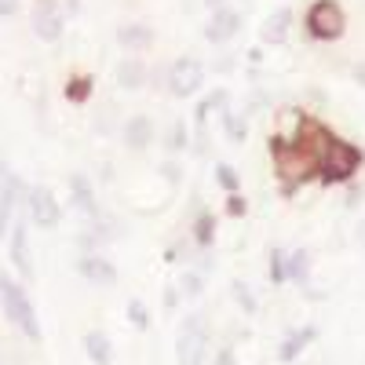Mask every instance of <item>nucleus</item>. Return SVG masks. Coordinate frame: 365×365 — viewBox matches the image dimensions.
I'll return each instance as SVG.
<instances>
[{
	"label": "nucleus",
	"instance_id": "obj_1",
	"mask_svg": "<svg viewBox=\"0 0 365 365\" xmlns=\"http://www.w3.org/2000/svg\"><path fill=\"white\" fill-rule=\"evenodd\" d=\"M361 165V150L347 139H336V135H325L322 139V150H318V168H322V179L325 182H344L358 172Z\"/></svg>",
	"mask_w": 365,
	"mask_h": 365
},
{
	"label": "nucleus",
	"instance_id": "obj_2",
	"mask_svg": "<svg viewBox=\"0 0 365 365\" xmlns=\"http://www.w3.org/2000/svg\"><path fill=\"white\" fill-rule=\"evenodd\" d=\"M0 307H4V314L22 329L26 340H41V322L34 314V303H29V296L22 292V285L11 282L4 270H0Z\"/></svg>",
	"mask_w": 365,
	"mask_h": 365
},
{
	"label": "nucleus",
	"instance_id": "obj_3",
	"mask_svg": "<svg viewBox=\"0 0 365 365\" xmlns=\"http://www.w3.org/2000/svg\"><path fill=\"white\" fill-rule=\"evenodd\" d=\"M303 22H307V34L314 41H340L344 29H347V15L336 0H314Z\"/></svg>",
	"mask_w": 365,
	"mask_h": 365
},
{
	"label": "nucleus",
	"instance_id": "obj_4",
	"mask_svg": "<svg viewBox=\"0 0 365 365\" xmlns=\"http://www.w3.org/2000/svg\"><path fill=\"white\" fill-rule=\"evenodd\" d=\"M208 351V325L201 314H190L179 325V340H175V358L179 365H201Z\"/></svg>",
	"mask_w": 365,
	"mask_h": 365
},
{
	"label": "nucleus",
	"instance_id": "obj_5",
	"mask_svg": "<svg viewBox=\"0 0 365 365\" xmlns=\"http://www.w3.org/2000/svg\"><path fill=\"white\" fill-rule=\"evenodd\" d=\"M205 84V66L197 63V58H175V63L168 66V91L175 99H190L194 91H201Z\"/></svg>",
	"mask_w": 365,
	"mask_h": 365
},
{
	"label": "nucleus",
	"instance_id": "obj_6",
	"mask_svg": "<svg viewBox=\"0 0 365 365\" xmlns=\"http://www.w3.org/2000/svg\"><path fill=\"white\" fill-rule=\"evenodd\" d=\"M66 29V19H63V8L55 4V0H41L34 8V34L41 41H58Z\"/></svg>",
	"mask_w": 365,
	"mask_h": 365
},
{
	"label": "nucleus",
	"instance_id": "obj_7",
	"mask_svg": "<svg viewBox=\"0 0 365 365\" xmlns=\"http://www.w3.org/2000/svg\"><path fill=\"white\" fill-rule=\"evenodd\" d=\"M29 216H34L37 227H44V230L58 227L63 208H58V201H55V194L48 187H34V190H29Z\"/></svg>",
	"mask_w": 365,
	"mask_h": 365
},
{
	"label": "nucleus",
	"instance_id": "obj_8",
	"mask_svg": "<svg viewBox=\"0 0 365 365\" xmlns=\"http://www.w3.org/2000/svg\"><path fill=\"white\" fill-rule=\"evenodd\" d=\"M237 29H241V15L230 11V8H220V11H212V19L205 26V37L212 44H223V41H230L237 34Z\"/></svg>",
	"mask_w": 365,
	"mask_h": 365
},
{
	"label": "nucleus",
	"instance_id": "obj_9",
	"mask_svg": "<svg viewBox=\"0 0 365 365\" xmlns=\"http://www.w3.org/2000/svg\"><path fill=\"white\" fill-rule=\"evenodd\" d=\"M81 274L91 285H103V289H110L117 282V267L110 259H103V256H84L81 259Z\"/></svg>",
	"mask_w": 365,
	"mask_h": 365
},
{
	"label": "nucleus",
	"instance_id": "obj_10",
	"mask_svg": "<svg viewBox=\"0 0 365 365\" xmlns=\"http://www.w3.org/2000/svg\"><path fill=\"white\" fill-rule=\"evenodd\" d=\"M117 41L128 51H143V48L154 44V29L146 22H125V26H117Z\"/></svg>",
	"mask_w": 365,
	"mask_h": 365
},
{
	"label": "nucleus",
	"instance_id": "obj_11",
	"mask_svg": "<svg viewBox=\"0 0 365 365\" xmlns=\"http://www.w3.org/2000/svg\"><path fill=\"white\" fill-rule=\"evenodd\" d=\"M289 29H292V8H278V11L263 22L259 37H263L267 44H282V41L289 37Z\"/></svg>",
	"mask_w": 365,
	"mask_h": 365
},
{
	"label": "nucleus",
	"instance_id": "obj_12",
	"mask_svg": "<svg viewBox=\"0 0 365 365\" xmlns=\"http://www.w3.org/2000/svg\"><path fill=\"white\" fill-rule=\"evenodd\" d=\"M84 354H88L91 361H96V365H110L113 347H110V336H106V332H99V329L84 332Z\"/></svg>",
	"mask_w": 365,
	"mask_h": 365
},
{
	"label": "nucleus",
	"instance_id": "obj_13",
	"mask_svg": "<svg viewBox=\"0 0 365 365\" xmlns=\"http://www.w3.org/2000/svg\"><path fill=\"white\" fill-rule=\"evenodd\" d=\"M11 263L19 267V274H34V263H29V241H26V223H15L11 230Z\"/></svg>",
	"mask_w": 365,
	"mask_h": 365
},
{
	"label": "nucleus",
	"instance_id": "obj_14",
	"mask_svg": "<svg viewBox=\"0 0 365 365\" xmlns=\"http://www.w3.org/2000/svg\"><path fill=\"white\" fill-rule=\"evenodd\" d=\"M150 139H154V120H150V117H132L128 125H125V143L132 150L150 146Z\"/></svg>",
	"mask_w": 365,
	"mask_h": 365
},
{
	"label": "nucleus",
	"instance_id": "obj_15",
	"mask_svg": "<svg viewBox=\"0 0 365 365\" xmlns=\"http://www.w3.org/2000/svg\"><path fill=\"white\" fill-rule=\"evenodd\" d=\"M311 340H314V325H303L299 332H289L285 344H282V351H278V354H282V361H292V358H296L303 347H307Z\"/></svg>",
	"mask_w": 365,
	"mask_h": 365
},
{
	"label": "nucleus",
	"instance_id": "obj_16",
	"mask_svg": "<svg viewBox=\"0 0 365 365\" xmlns=\"http://www.w3.org/2000/svg\"><path fill=\"white\" fill-rule=\"evenodd\" d=\"M146 81V66L139 63V58H125V63L117 66V84L120 88H143Z\"/></svg>",
	"mask_w": 365,
	"mask_h": 365
},
{
	"label": "nucleus",
	"instance_id": "obj_17",
	"mask_svg": "<svg viewBox=\"0 0 365 365\" xmlns=\"http://www.w3.org/2000/svg\"><path fill=\"white\" fill-rule=\"evenodd\" d=\"M307 267H311V259H307V252L299 249V252H292V256H289V270H285V274L303 285V282H307Z\"/></svg>",
	"mask_w": 365,
	"mask_h": 365
},
{
	"label": "nucleus",
	"instance_id": "obj_18",
	"mask_svg": "<svg viewBox=\"0 0 365 365\" xmlns=\"http://www.w3.org/2000/svg\"><path fill=\"white\" fill-rule=\"evenodd\" d=\"M70 182H73V190H77V205H81V208L88 212V216H96V201H91V190H88V182H84L81 175H73Z\"/></svg>",
	"mask_w": 365,
	"mask_h": 365
},
{
	"label": "nucleus",
	"instance_id": "obj_19",
	"mask_svg": "<svg viewBox=\"0 0 365 365\" xmlns=\"http://www.w3.org/2000/svg\"><path fill=\"white\" fill-rule=\"evenodd\" d=\"M270 278L278 282V285L289 278V274H285V252L282 249H270Z\"/></svg>",
	"mask_w": 365,
	"mask_h": 365
},
{
	"label": "nucleus",
	"instance_id": "obj_20",
	"mask_svg": "<svg viewBox=\"0 0 365 365\" xmlns=\"http://www.w3.org/2000/svg\"><path fill=\"white\" fill-rule=\"evenodd\" d=\"M234 299H237V303H241V307H245L249 314L256 311V296L249 292V285H245V282H234Z\"/></svg>",
	"mask_w": 365,
	"mask_h": 365
},
{
	"label": "nucleus",
	"instance_id": "obj_21",
	"mask_svg": "<svg viewBox=\"0 0 365 365\" xmlns=\"http://www.w3.org/2000/svg\"><path fill=\"white\" fill-rule=\"evenodd\" d=\"M128 318H132L139 329H146V322H150V314H146V307H143L139 299H132V303H128Z\"/></svg>",
	"mask_w": 365,
	"mask_h": 365
},
{
	"label": "nucleus",
	"instance_id": "obj_22",
	"mask_svg": "<svg viewBox=\"0 0 365 365\" xmlns=\"http://www.w3.org/2000/svg\"><path fill=\"white\" fill-rule=\"evenodd\" d=\"M212 234H216V227H212V216H201V220H197V241H201V245H208Z\"/></svg>",
	"mask_w": 365,
	"mask_h": 365
},
{
	"label": "nucleus",
	"instance_id": "obj_23",
	"mask_svg": "<svg viewBox=\"0 0 365 365\" xmlns=\"http://www.w3.org/2000/svg\"><path fill=\"white\" fill-rule=\"evenodd\" d=\"M223 103H227V91L220 88V91H212V96H208V99L201 103V113H208V110H220Z\"/></svg>",
	"mask_w": 365,
	"mask_h": 365
},
{
	"label": "nucleus",
	"instance_id": "obj_24",
	"mask_svg": "<svg viewBox=\"0 0 365 365\" xmlns=\"http://www.w3.org/2000/svg\"><path fill=\"white\" fill-rule=\"evenodd\" d=\"M168 146H172V150H179V146H187V128H182V125H179V120H175V125H172V135H168Z\"/></svg>",
	"mask_w": 365,
	"mask_h": 365
},
{
	"label": "nucleus",
	"instance_id": "obj_25",
	"mask_svg": "<svg viewBox=\"0 0 365 365\" xmlns=\"http://www.w3.org/2000/svg\"><path fill=\"white\" fill-rule=\"evenodd\" d=\"M227 128H230V139H234V143H241V139H245V120L227 117Z\"/></svg>",
	"mask_w": 365,
	"mask_h": 365
},
{
	"label": "nucleus",
	"instance_id": "obj_26",
	"mask_svg": "<svg viewBox=\"0 0 365 365\" xmlns=\"http://www.w3.org/2000/svg\"><path fill=\"white\" fill-rule=\"evenodd\" d=\"M182 292H187V296L201 292V278H197V274H187V278H182Z\"/></svg>",
	"mask_w": 365,
	"mask_h": 365
},
{
	"label": "nucleus",
	"instance_id": "obj_27",
	"mask_svg": "<svg viewBox=\"0 0 365 365\" xmlns=\"http://www.w3.org/2000/svg\"><path fill=\"white\" fill-rule=\"evenodd\" d=\"M220 182H223V187H227V190H234V187H237V179H234V172H230V165H220Z\"/></svg>",
	"mask_w": 365,
	"mask_h": 365
},
{
	"label": "nucleus",
	"instance_id": "obj_28",
	"mask_svg": "<svg viewBox=\"0 0 365 365\" xmlns=\"http://www.w3.org/2000/svg\"><path fill=\"white\" fill-rule=\"evenodd\" d=\"M84 91H88V81L77 77V84H70V99H84Z\"/></svg>",
	"mask_w": 365,
	"mask_h": 365
},
{
	"label": "nucleus",
	"instance_id": "obj_29",
	"mask_svg": "<svg viewBox=\"0 0 365 365\" xmlns=\"http://www.w3.org/2000/svg\"><path fill=\"white\" fill-rule=\"evenodd\" d=\"M212 365H237V358H234V351H227V347H223V351L216 354V361H212Z\"/></svg>",
	"mask_w": 365,
	"mask_h": 365
},
{
	"label": "nucleus",
	"instance_id": "obj_30",
	"mask_svg": "<svg viewBox=\"0 0 365 365\" xmlns=\"http://www.w3.org/2000/svg\"><path fill=\"white\" fill-rule=\"evenodd\" d=\"M19 11V0H0V19H8Z\"/></svg>",
	"mask_w": 365,
	"mask_h": 365
},
{
	"label": "nucleus",
	"instance_id": "obj_31",
	"mask_svg": "<svg viewBox=\"0 0 365 365\" xmlns=\"http://www.w3.org/2000/svg\"><path fill=\"white\" fill-rule=\"evenodd\" d=\"M8 216H11V208H4V205H0V237L8 234Z\"/></svg>",
	"mask_w": 365,
	"mask_h": 365
},
{
	"label": "nucleus",
	"instance_id": "obj_32",
	"mask_svg": "<svg viewBox=\"0 0 365 365\" xmlns=\"http://www.w3.org/2000/svg\"><path fill=\"white\" fill-rule=\"evenodd\" d=\"M230 212H234V216H237V212H245V201H241V197H230Z\"/></svg>",
	"mask_w": 365,
	"mask_h": 365
},
{
	"label": "nucleus",
	"instance_id": "obj_33",
	"mask_svg": "<svg viewBox=\"0 0 365 365\" xmlns=\"http://www.w3.org/2000/svg\"><path fill=\"white\" fill-rule=\"evenodd\" d=\"M361 241H365V230H361Z\"/></svg>",
	"mask_w": 365,
	"mask_h": 365
}]
</instances>
